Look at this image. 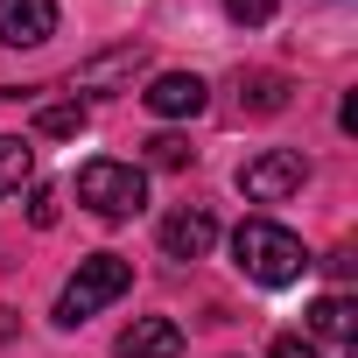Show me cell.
Segmentation results:
<instances>
[{
  "label": "cell",
  "mask_w": 358,
  "mask_h": 358,
  "mask_svg": "<svg viewBox=\"0 0 358 358\" xmlns=\"http://www.w3.org/2000/svg\"><path fill=\"white\" fill-rule=\"evenodd\" d=\"M211 246H218V218H211L204 204H183V211L162 218V253H169V260H204Z\"/></svg>",
  "instance_id": "obj_7"
},
{
  "label": "cell",
  "mask_w": 358,
  "mask_h": 358,
  "mask_svg": "<svg viewBox=\"0 0 358 358\" xmlns=\"http://www.w3.org/2000/svg\"><path fill=\"white\" fill-rule=\"evenodd\" d=\"M274 8H281V0H225V15H232L239 29H260V22H274Z\"/></svg>",
  "instance_id": "obj_15"
},
{
  "label": "cell",
  "mask_w": 358,
  "mask_h": 358,
  "mask_svg": "<svg viewBox=\"0 0 358 358\" xmlns=\"http://www.w3.org/2000/svg\"><path fill=\"white\" fill-rule=\"evenodd\" d=\"M281 106H288L281 71H239V113H281Z\"/></svg>",
  "instance_id": "obj_11"
},
{
  "label": "cell",
  "mask_w": 358,
  "mask_h": 358,
  "mask_svg": "<svg viewBox=\"0 0 358 358\" xmlns=\"http://www.w3.org/2000/svg\"><path fill=\"white\" fill-rule=\"evenodd\" d=\"M302 183H309V162H302L295 148H260V155L239 169L246 204H281V197H295Z\"/></svg>",
  "instance_id": "obj_4"
},
{
  "label": "cell",
  "mask_w": 358,
  "mask_h": 358,
  "mask_svg": "<svg viewBox=\"0 0 358 358\" xmlns=\"http://www.w3.org/2000/svg\"><path fill=\"white\" fill-rule=\"evenodd\" d=\"M120 358H183V330L169 316H134L120 337Z\"/></svg>",
  "instance_id": "obj_9"
},
{
  "label": "cell",
  "mask_w": 358,
  "mask_h": 358,
  "mask_svg": "<svg viewBox=\"0 0 358 358\" xmlns=\"http://www.w3.org/2000/svg\"><path fill=\"white\" fill-rule=\"evenodd\" d=\"M85 120H92V113H85V99H57V106H43V113H36V134H50V141H78V134H85Z\"/></svg>",
  "instance_id": "obj_13"
},
{
  "label": "cell",
  "mask_w": 358,
  "mask_h": 358,
  "mask_svg": "<svg viewBox=\"0 0 358 358\" xmlns=\"http://www.w3.org/2000/svg\"><path fill=\"white\" fill-rule=\"evenodd\" d=\"M309 337H323V344H351V337H358V309H351V295H323V302H309Z\"/></svg>",
  "instance_id": "obj_10"
},
{
  "label": "cell",
  "mask_w": 358,
  "mask_h": 358,
  "mask_svg": "<svg viewBox=\"0 0 358 358\" xmlns=\"http://www.w3.org/2000/svg\"><path fill=\"white\" fill-rule=\"evenodd\" d=\"M57 36V0H0V43L36 50Z\"/></svg>",
  "instance_id": "obj_8"
},
{
  "label": "cell",
  "mask_w": 358,
  "mask_h": 358,
  "mask_svg": "<svg viewBox=\"0 0 358 358\" xmlns=\"http://www.w3.org/2000/svg\"><path fill=\"white\" fill-rule=\"evenodd\" d=\"M0 337H15V316H8V309H0Z\"/></svg>",
  "instance_id": "obj_18"
},
{
  "label": "cell",
  "mask_w": 358,
  "mask_h": 358,
  "mask_svg": "<svg viewBox=\"0 0 358 358\" xmlns=\"http://www.w3.org/2000/svg\"><path fill=\"white\" fill-rule=\"evenodd\" d=\"M29 225H36V232H50V225H57V190H50V183H36V190H29Z\"/></svg>",
  "instance_id": "obj_16"
},
{
  "label": "cell",
  "mask_w": 358,
  "mask_h": 358,
  "mask_svg": "<svg viewBox=\"0 0 358 358\" xmlns=\"http://www.w3.org/2000/svg\"><path fill=\"white\" fill-rule=\"evenodd\" d=\"M141 99H148V113H155V120H197V113L211 106V85H204L197 71H162Z\"/></svg>",
  "instance_id": "obj_5"
},
{
  "label": "cell",
  "mask_w": 358,
  "mask_h": 358,
  "mask_svg": "<svg viewBox=\"0 0 358 358\" xmlns=\"http://www.w3.org/2000/svg\"><path fill=\"white\" fill-rule=\"evenodd\" d=\"M267 358H316V344H309V337H274Z\"/></svg>",
  "instance_id": "obj_17"
},
{
  "label": "cell",
  "mask_w": 358,
  "mask_h": 358,
  "mask_svg": "<svg viewBox=\"0 0 358 358\" xmlns=\"http://www.w3.org/2000/svg\"><path fill=\"white\" fill-rule=\"evenodd\" d=\"M148 71V50L141 43H120V50H106V57H92V64H78V92H92V99H106V92H127L134 78Z\"/></svg>",
  "instance_id": "obj_6"
},
{
  "label": "cell",
  "mask_w": 358,
  "mask_h": 358,
  "mask_svg": "<svg viewBox=\"0 0 358 358\" xmlns=\"http://www.w3.org/2000/svg\"><path fill=\"white\" fill-rule=\"evenodd\" d=\"M148 162H155V169H190L197 148H190L183 134H155V141H148Z\"/></svg>",
  "instance_id": "obj_14"
},
{
  "label": "cell",
  "mask_w": 358,
  "mask_h": 358,
  "mask_svg": "<svg viewBox=\"0 0 358 358\" xmlns=\"http://www.w3.org/2000/svg\"><path fill=\"white\" fill-rule=\"evenodd\" d=\"M127 288H134V260H120V253H92V260H78V274L64 281V295H57V323L78 330L85 316H99V309L120 302Z\"/></svg>",
  "instance_id": "obj_2"
},
{
  "label": "cell",
  "mask_w": 358,
  "mask_h": 358,
  "mask_svg": "<svg viewBox=\"0 0 358 358\" xmlns=\"http://www.w3.org/2000/svg\"><path fill=\"white\" fill-rule=\"evenodd\" d=\"M78 204H85L92 218L120 225V218H134V211L148 204V176H141L134 162H85V169H78Z\"/></svg>",
  "instance_id": "obj_3"
},
{
  "label": "cell",
  "mask_w": 358,
  "mask_h": 358,
  "mask_svg": "<svg viewBox=\"0 0 358 358\" xmlns=\"http://www.w3.org/2000/svg\"><path fill=\"white\" fill-rule=\"evenodd\" d=\"M232 260H239L260 288H288V281L309 267L302 239H295L288 225H274V218H246V225L232 232Z\"/></svg>",
  "instance_id": "obj_1"
},
{
  "label": "cell",
  "mask_w": 358,
  "mask_h": 358,
  "mask_svg": "<svg viewBox=\"0 0 358 358\" xmlns=\"http://www.w3.org/2000/svg\"><path fill=\"white\" fill-rule=\"evenodd\" d=\"M29 176H36V148L22 134H0V197H15Z\"/></svg>",
  "instance_id": "obj_12"
}]
</instances>
